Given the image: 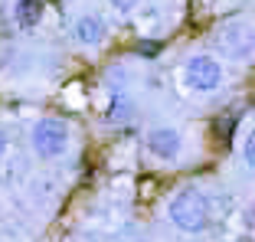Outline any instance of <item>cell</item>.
<instances>
[{
  "instance_id": "3957f363",
  "label": "cell",
  "mask_w": 255,
  "mask_h": 242,
  "mask_svg": "<svg viewBox=\"0 0 255 242\" xmlns=\"http://www.w3.org/2000/svg\"><path fill=\"white\" fill-rule=\"evenodd\" d=\"M69 141H72V131H69V121L66 118H56V115H46L33 124L30 131V144L36 157L43 160H56L69 151Z\"/></svg>"
},
{
  "instance_id": "30bf717a",
  "label": "cell",
  "mask_w": 255,
  "mask_h": 242,
  "mask_svg": "<svg viewBox=\"0 0 255 242\" xmlns=\"http://www.w3.org/2000/svg\"><path fill=\"white\" fill-rule=\"evenodd\" d=\"M108 7H112L115 13L128 16V13H134V10L141 7V0H108Z\"/></svg>"
},
{
  "instance_id": "ba28073f",
  "label": "cell",
  "mask_w": 255,
  "mask_h": 242,
  "mask_svg": "<svg viewBox=\"0 0 255 242\" xmlns=\"http://www.w3.org/2000/svg\"><path fill=\"white\" fill-rule=\"evenodd\" d=\"M13 20L20 30H33L43 20V0H16L13 3Z\"/></svg>"
},
{
  "instance_id": "6da1fadb",
  "label": "cell",
  "mask_w": 255,
  "mask_h": 242,
  "mask_svg": "<svg viewBox=\"0 0 255 242\" xmlns=\"http://www.w3.org/2000/svg\"><path fill=\"white\" fill-rule=\"evenodd\" d=\"M167 216H170V223L180 229V233L200 236V233H206L210 223H213V203H210V197H206L203 190L183 187V190H177V193L170 197Z\"/></svg>"
},
{
  "instance_id": "277c9868",
  "label": "cell",
  "mask_w": 255,
  "mask_h": 242,
  "mask_svg": "<svg viewBox=\"0 0 255 242\" xmlns=\"http://www.w3.org/2000/svg\"><path fill=\"white\" fill-rule=\"evenodd\" d=\"M223 79H226L223 62L210 53H193L183 62V85H187L190 92H200V95L216 92L219 85H223Z\"/></svg>"
},
{
  "instance_id": "52a82bcc",
  "label": "cell",
  "mask_w": 255,
  "mask_h": 242,
  "mask_svg": "<svg viewBox=\"0 0 255 242\" xmlns=\"http://www.w3.org/2000/svg\"><path fill=\"white\" fill-rule=\"evenodd\" d=\"M134 118V99L128 95V92L115 89L108 95V108H105V121L108 124H125V121Z\"/></svg>"
},
{
  "instance_id": "8992f818",
  "label": "cell",
  "mask_w": 255,
  "mask_h": 242,
  "mask_svg": "<svg viewBox=\"0 0 255 242\" xmlns=\"http://www.w3.org/2000/svg\"><path fill=\"white\" fill-rule=\"evenodd\" d=\"M72 39L79 46H85V49H98V46L108 39V23L102 13H95V10H85V13L75 16L72 23Z\"/></svg>"
},
{
  "instance_id": "7a4b0ae2",
  "label": "cell",
  "mask_w": 255,
  "mask_h": 242,
  "mask_svg": "<svg viewBox=\"0 0 255 242\" xmlns=\"http://www.w3.org/2000/svg\"><path fill=\"white\" fill-rule=\"evenodd\" d=\"M213 49L229 62L255 59V23L252 20H226L213 30Z\"/></svg>"
},
{
  "instance_id": "5b68a950",
  "label": "cell",
  "mask_w": 255,
  "mask_h": 242,
  "mask_svg": "<svg viewBox=\"0 0 255 242\" xmlns=\"http://www.w3.org/2000/svg\"><path fill=\"white\" fill-rule=\"evenodd\" d=\"M144 147H147V154L154 160H160V164H173V160L183 154V134L177 128L160 124V128H150L147 134H144Z\"/></svg>"
},
{
  "instance_id": "8fae6325",
  "label": "cell",
  "mask_w": 255,
  "mask_h": 242,
  "mask_svg": "<svg viewBox=\"0 0 255 242\" xmlns=\"http://www.w3.org/2000/svg\"><path fill=\"white\" fill-rule=\"evenodd\" d=\"M3 154H7V131L0 128V160H3Z\"/></svg>"
},
{
  "instance_id": "9c48e42d",
  "label": "cell",
  "mask_w": 255,
  "mask_h": 242,
  "mask_svg": "<svg viewBox=\"0 0 255 242\" xmlns=\"http://www.w3.org/2000/svg\"><path fill=\"white\" fill-rule=\"evenodd\" d=\"M242 160H246L249 167L255 170V128L246 134V141H242Z\"/></svg>"
}]
</instances>
